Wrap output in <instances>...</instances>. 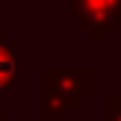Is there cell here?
I'll return each instance as SVG.
<instances>
[{
	"label": "cell",
	"mask_w": 121,
	"mask_h": 121,
	"mask_svg": "<svg viewBox=\"0 0 121 121\" xmlns=\"http://www.w3.org/2000/svg\"><path fill=\"white\" fill-rule=\"evenodd\" d=\"M70 14L93 31V42H104L121 26V0H70Z\"/></svg>",
	"instance_id": "cell-1"
},
{
	"label": "cell",
	"mask_w": 121,
	"mask_h": 121,
	"mask_svg": "<svg viewBox=\"0 0 121 121\" xmlns=\"http://www.w3.org/2000/svg\"><path fill=\"white\" fill-rule=\"evenodd\" d=\"M39 87H54L85 99L93 93V68H42Z\"/></svg>",
	"instance_id": "cell-2"
},
{
	"label": "cell",
	"mask_w": 121,
	"mask_h": 121,
	"mask_svg": "<svg viewBox=\"0 0 121 121\" xmlns=\"http://www.w3.org/2000/svg\"><path fill=\"white\" fill-rule=\"evenodd\" d=\"M79 104H82V96L54 90V87H39V121L62 118V116L73 113Z\"/></svg>",
	"instance_id": "cell-3"
},
{
	"label": "cell",
	"mask_w": 121,
	"mask_h": 121,
	"mask_svg": "<svg viewBox=\"0 0 121 121\" xmlns=\"http://www.w3.org/2000/svg\"><path fill=\"white\" fill-rule=\"evenodd\" d=\"M17 87V45L9 42L6 31H0V96H9Z\"/></svg>",
	"instance_id": "cell-4"
},
{
	"label": "cell",
	"mask_w": 121,
	"mask_h": 121,
	"mask_svg": "<svg viewBox=\"0 0 121 121\" xmlns=\"http://www.w3.org/2000/svg\"><path fill=\"white\" fill-rule=\"evenodd\" d=\"M104 121H121V93L104 96Z\"/></svg>",
	"instance_id": "cell-5"
},
{
	"label": "cell",
	"mask_w": 121,
	"mask_h": 121,
	"mask_svg": "<svg viewBox=\"0 0 121 121\" xmlns=\"http://www.w3.org/2000/svg\"><path fill=\"white\" fill-rule=\"evenodd\" d=\"M0 121H6V110L3 107H0Z\"/></svg>",
	"instance_id": "cell-6"
},
{
	"label": "cell",
	"mask_w": 121,
	"mask_h": 121,
	"mask_svg": "<svg viewBox=\"0 0 121 121\" xmlns=\"http://www.w3.org/2000/svg\"><path fill=\"white\" fill-rule=\"evenodd\" d=\"M6 121H9V118H6ZM14 121H31V118H14Z\"/></svg>",
	"instance_id": "cell-7"
},
{
	"label": "cell",
	"mask_w": 121,
	"mask_h": 121,
	"mask_svg": "<svg viewBox=\"0 0 121 121\" xmlns=\"http://www.w3.org/2000/svg\"><path fill=\"white\" fill-rule=\"evenodd\" d=\"M0 3H3V0H0Z\"/></svg>",
	"instance_id": "cell-8"
}]
</instances>
